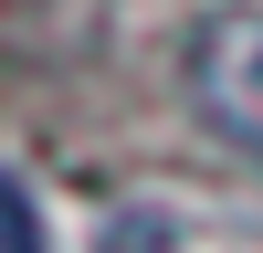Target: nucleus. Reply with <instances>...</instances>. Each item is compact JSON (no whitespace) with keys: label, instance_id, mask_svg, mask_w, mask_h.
<instances>
[{"label":"nucleus","instance_id":"obj_1","mask_svg":"<svg viewBox=\"0 0 263 253\" xmlns=\"http://www.w3.org/2000/svg\"><path fill=\"white\" fill-rule=\"evenodd\" d=\"M190 95L232 148L263 169V0H232L190 32Z\"/></svg>","mask_w":263,"mask_h":253},{"label":"nucleus","instance_id":"obj_2","mask_svg":"<svg viewBox=\"0 0 263 253\" xmlns=\"http://www.w3.org/2000/svg\"><path fill=\"white\" fill-rule=\"evenodd\" d=\"M0 253H42V211H32V190L0 169Z\"/></svg>","mask_w":263,"mask_h":253}]
</instances>
